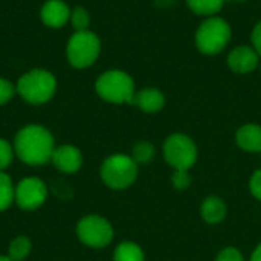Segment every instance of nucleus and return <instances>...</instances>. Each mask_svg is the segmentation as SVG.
<instances>
[{"label": "nucleus", "instance_id": "1", "mask_svg": "<svg viewBox=\"0 0 261 261\" xmlns=\"http://www.w3.org/2000/svg\"><path fill=\"white\" fill-rule=\"evenodd\" d=\"M55 150L52 133L38 124L23 127L14 139V153L28 165H44L52 159Z\"/></svg>", "mask_w": 261, "mask_h": 261}, {"label": "nucleus", "instance_id": "2", "mask_svg": "<svg viewBox=\"0 0 261 261\" xmlns=\"http://www.w3.org/2000/svg\"><path fill=\"white\" fill-rule=\"evenodd\" d=\"M17 93L29 104L40 106L52 99L57 90L55 76L44 69H32L23 73L17 84Z\"/></svg>", "mask_w": 261, "mask_h": 261}, {"label": "nucleus", "instance_id": "3", "mask_svg": "<svg viewBox=\"0 0 261 261\" xmlns=\"http://www.w3.org/2000/svg\"><path fill=\"white\" fill-rule=\"evenodd\" d=\"M96 93L107 102L124 104L133 102L135 98V83L132 76L122 70L113 69L104 72L95 84Z\"/></svg>", "mask_w": 261, "mask_h": 261}, {"label": "nucleus", "instance_id": "4", "mask_svg": "<svg viewBox=\"0 0 261 261\" xmlns=\"http://www.w3.org/2000/svg\"><path fill=\"white\" fill-rule=\"evenodd\" d=\"M101 52V41L98 35L90 31L75 32L66 46L67 61L75 69H86L92 66Z\"/></svg>", "mask_w": 261, "mask_h": 261}, {"label": "nucleus", "instance_id": "5", "mask_svg": "<svg viewBox=\"0 0 261 261\" xmlns=\"http://www.w3.org/2000/svg\"><path fill=\"white\" fill-rule=\"evenodd\" d=\"M138 176V164L125 154H113L101 165V179L112 190L128 188Z\"/></svg>", "mask_w": 261, "mask_h": 261}, {"label": "nucleus", "instance_id": "6", "mask_svg": "<svg viewBox=\"0 0 261 261\" xmlns=\"http://www.w3.org/2000/svg\"><path fill=\"white\" fill-rule=\"evenodd\" d=\"M231 38L229 24L220 17L206 18L196 32V46L206 55H214L223 50Z\"/></svg>", "mask_w": 261, "mask_h": 261}, {"label": "nucleus", "instance_id": "7", "mask_svg": "<svg viewBox=\"0 0 261 261\" xmlns=\"http://www.w3.org/2000/svg\"><path fill=\"white\" fill-rule=\"evenodd\" d=\"M164 156L176 171H188L197 159V147L191 138L174 133L164 144Z\"/></svg>", "mask_w": 261, "mask_h": 261}, {"label": "nucleus", "instance_id": "8", "mask_svg": "<svg viewBox=\"0 0 261 261\" xmlns=\"http://www.w3.org/2000/svg\"><path fill=\"white\" fill-rule=\"evenodd\" d=\"M81 243L90 248H106L113 240V228L109 220L99 216H86L76 225Z\"/></svg>", "mask_w": 261, "mask_h": 261}, {"label": "nucleus", "instance_id": "9", "mask_svg": "<svg viewBox=\"0 0 261 261\" xmlns=\"http://www.w3.org/2000/svg\"><path fill=\"white\" fill-rule=\"evenodd\" d=\"M47 197V187L38 177H26L15 187L14 202L24 211L38 210Z\"/></svg>", "mask_w": 261, "mask_h": 261}, {"label": "nucleus", "instance_id": "10", "mask_svg": "<svg viewBox=\"0 0 261 261\" xmlns=\"http://www.w3.org/2000/svg\"><path fill=\"white\" fill-rule=\"evenodd\" d=\"M50 161H52L54 167L58 171L66 173V174H72V173H76L81 168L83 154L73 145H61V147L54 150V154H52Z\"/></svg>", "mask_w": 261, "mask_h": 261}, {"label": "nucleus", "instance_id": "11", "mask_svg": "<svg viewBox=\"0 0 261 261\" xmlns=\"http://www.w3.org/2000/svg\"><path fill=\"white\" fill-rule=\"evenodd\" d=\"M70 8L63 0H47L40 11V18L43 24L47 28H63L67 21H70Z\"/></svg>", "mask_w": 261, "mask_h": 261}, {"label": "nucleus", "instance_id": "12", "mask_svg": "<svg viewBox=\"0 0 261 261\" xmlns=\"http://www.w3.org/2000/svg\"><path fill=\"white\" fill-rule=\"evenodd\" d=\"M228 64L237 73H249L258 66V54L249 46H239L229 54Z\"/></svg>", "mask_w": 261, "mask_h": 261}, {"label": "nucleus", "instance_id": "13", "mask_svg": "<svg viewBox=\"0 0 261 261\" xmlns=\"http://www.w3.org/2000/svg\"><path fill=\"white\" fill-rule=\"evenodd\" d=\"M135 106H138L142 112L147 113H156L159 112L164 104H165V98L162 95V92H159L158 89H142L141 92L135 93L133 102Z\"/></svg>", "mask_w": 261, "mask_h": 261}, {"label": "nucleus", "instance_id": "14", "mask_svg": "<svg viewBox=\"0 0 261 261\" xmlns=\"http://www.w3.org/2000/svg\"><path fill=\"white\" fill-rule=\"evenodd\" d=\"M236 141L245 151H261V127L257 124H246L239 128Z\"/></svg>", "mask_w": 261, "mask_h": 261}, {"label": "nucleus", "instance_id": "15", "mask_svg": "<svg viewBox=\"0 0 261 261\" xmlns=\"http://www.w3.org/2000/svg\"><path fill=\"white\" fill-rule=\"evenodd\" d=\"M202 217L205 219V222L216 225L220 223L225 216H226V205L223 203L222 199L216 197V196H210L203 200L202 208H200Z\"/></svg>", "mask_w": 261, "mask_h": 261}, {"label": "nucleus", "instance_id": "16", "mask_svg": "<svg viewBox=\"0 0 261 261\" xmlns=\"http://www.w3.org/2000/svg\"><path fill=\"white\" fill-rule=\"evenodd\" d=\"M113 261H144V252L136 243L124 242L115 249Z\"/></svg>", "mask_w": 261, "mask_h": 261}, {"label": "nucleus", "instance_id": "17", "mask_svg": "<svg viewBox=\"0 0 261 261\" xmlns=\"http://www.w3.org/2000/svg\"><path fill=\"white\" fill-rule=\"evenodd\" d=\"M32 243L26 236H18L15 237L9 248H8V257L12 261H23L31 252Z\"/></svg>", "mask_w": 261, "mask_h": 261}, {"label": "nucleus", "instance_id": "18", "mask_svg": "<svg viewBox=\"0 0 261 261\" xmlns=\"http://www.w3.org/2000/svg\"><path fill=\"white\" fill-rule=\"evenodd\" d=\"M187 3L199 15H214L222 9L225 0H187Z\"/></svg>", "mask_w": 261, "mask_h": 261}, {"label": "nucleus", "instance_id": "19", "mask_svg": "<svg viewBox=\"0 0 261 261\" xmlns=\"http://www.w3.org/2000/svg\"><path fill=\"white\" fill-rule=\"evenodd\" d=\"M14 196L15 187L12 185L11 177L6 173L0 171V213L11 206V203L14 202Z\"/></svg>", "mask_w": 261, "mask_h": 261}, {"label": "nucleus", "instance_id": "20", "mask_svg": "<svg viewBox=\"0 0 261 261\" xmlns=\"http://www.w3.org/2000/svg\"><path fill=\"white\" fill-rule=\"evenodd\" d=\"M70 23L75 28L76 32L80 31H89V24H90V15L87 12L86 8L83 6H76L72 9L70 12Z\"/></svg>", "mask_w": 261, "mask_h": 261}, {"label": "nucleus", "instance_id": "21", "mask_svg": "<svg viewBox=\"0 0 261 261\" xmlns=\"http://www.w3.org/2000/svg\"><path fill=\"white\" fill-rule=\"evenodd\" d=\"M154 158V147L150 142H139L133 148V161L139 164H148Z\"/></svg>", "mask_w": 261, "mask_h": 261}, {"label": "nucleus", "instance_id": "22", "mask_svg": "<svg viewBox=\"0 0 261 261\" xmlns=\"http://www.w3.org/2000/svg\"><path fill=\"white\" fill-rule=\"evenodd\" d=\"M12 158H14V148L6 139L0 138V171L6 170L11 165Z\"/></svg>", "mask_w": 261, "mask_h": 261}, {"label": "nucleus", "instance_id": "23", "mask_svg": "<svg viewBox=\"0 0 261 261\" xmlns=\"http://www.w3.org/2000/svg\"><path fill=\"white\" fill-rule=\"evenodd\" d=\"M15 92L17 89L11 81L0 78V106H5L6 102H9L14 98Z\"/></svg>", "mask_w": 261, "mask_h": 261}, {"label": "nucleus", "instance_id": "24", "mask_svg": "<svg viewBox=\"0 0 261 261\" xmlns=\"http://www.w3.org/2000/svg\"><path fill=\"white\" fill-rule=\"evenodd\" d=\"M171 180H173L174 188H177V190H185L191 184V177H190L188 171H176L174 170Z\"/></svg>", "mask_w": 261, "mask_h": 261}, {"label": "nucleus", "instance_id": "25", "mask_svg": "<svg viewBox=\"0 0 261 261\" xmlns=\"http://www.w3.org/2000/svg\"><path fill=\"white\" fill-rule=\"evenodd\" d=\"M216 261H243V255L236 248H225L220 251Z\"/></svg>", "mask_w": 261, "mask_h": 261}, {"label": "nucleus", "instance_id": "26", "mask_svg": "<svg viewBox=\"0 0 261 261\" xmlns=\"http://www.w3.org/2000/svg\"><path fill=\"white\" fill-rule=\"evenodd\" d=\"M251 191L258 200H261V170L255 171L251 177Z\"/></svg>", "mask_w": 261, "mask_h": 261}, {"label": "nucleus", "instance_id": "27", "mask_svg": "<svg viewBox=\"0 0 261 261\" xmlns=\"http://www.w3.org/2000/svg\"><path fill=\"white\" fill-rule=\"evenodd\" d=\"M252 44H254V49L257 50V54L261 55V21L257 23V26L252 31Z\"/></svg>", "mask_w": 261, "mask_h": 261}, {"label": "nucleus", "instance_id": "28", "mask_svg": "<svg viewBox=\"0 0 261 261\" xmlns=\"http://www.w3.org/2000/svg\"><path fill=\"white\" fill-rule=\"evenodd\" d=\"M251 261H261V245L254 251V254H252V258Z\"/></svg>", "mask_w": 261, "mask_h": 261}, {"label": "nucleus", "instance_id": "29", "mask_svg": "<svg viewBox=\"0 0 261 261\" xmlns=\"http://www.w3.org/2000/svg\"><path fill=\"white\" fill-rule=\"evenodd\" d=\"M0 261H12L8 255H0Z\"/></svg>", "mask_w": 261, "mask_h": 261}, {"label": "nucleus", "instance_id": "30", "mask_svg": "<svg viewBox=\"0 0 261 261\" xmlns=\"http://www.w3.org/2000/svg\"><path fill=\"white\" fill-rule=\"evenodd\" d=\"M239 2H240V0H239Z\"/></svg>", "mask_w": 261, "mask_h": 261}]
</instances>
